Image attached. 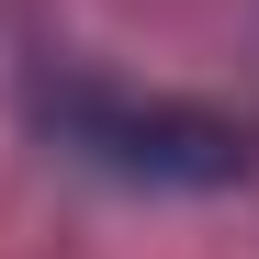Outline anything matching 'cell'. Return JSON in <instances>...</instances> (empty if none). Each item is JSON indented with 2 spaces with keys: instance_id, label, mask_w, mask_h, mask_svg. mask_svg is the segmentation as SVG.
<instances>
[{
  "instance_id": "obj_1",
  "label": "cell",
  "mask_w": 259,
  "mask_h": 259,
  "mask_svg": "<svg viewBox=\"0 0 259 259\" xmlns=\"http://www.w3.org/2000/svg\"><path fill=\"white\" fill-rule=\"evenodd\" d=\"M23 102L68 158H91L136 192H237L248 181V124L203 113V102L124 91V79H34Z\"/></svg>"
}]
</instances>
